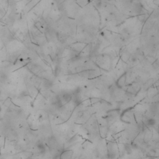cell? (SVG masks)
I'll use <instances>...</instances> for the list:
<instances>
[{
	"instance_id": "8fae6325",
	"label": "cell",
	"mask_w": 159,
	"mask_h": 159,
	"mask_svg": "<svg viewBox=\"0 0 159 159\" xmlns=\"http://www.w3.org/2000/svg\"><path fill=\"white\" fill-rule=\"evenodd\" d=\"M42 85H43L44 88H45V90H48L49 88H51L52 86V83L49 80H47L46 78L45 79H42Z\"/></svg>"
},
{
	"instance_id": "5bb4252c",
	"label": "cell",
	"mask_w": 159,
	"mask_h": 159,
	"mask_svg": "<svg viewBox=\"0 0 159 159\" xmlns=\"http://www.w3.org/2000/svg\"><path fill=\"white\" fill-rule=\"evenodd\" d=\"M155 154H156V150H155V149H150L148 152V155L149 156L154 157L155 155Z\"/></svg>"
},
{
	"instance_id": "7a4b0ae2",
	"label": "cell",
	"mask_w": 159,
	"mask_h": 159,
	"mask_svg": "<svg viewBox=\"0 0 159 159\" xmlns=\"http://www.w3.org/2000/svg\"><path fill=\"white\" fill-rule=\"evenodd\" d=\"M100 74L99 70L96 69H88L84 71L78 73V75L83 78H88V79H93L96 78Z\"/></svg>"
},
{
	"instance_id": "7c38bea8",
	"label": "cell",
	"mask_w": 159,
	"mask_h": 159,
	"mask_svg": "<svg viewBox=\"0 0 159 159\" xmlns=\"http://www.w3.org/2000/svg\"><path fill=\"white\" fill-rule=\"evenodd\" d=\"M145 125L147 126H154L155 124V120L152 117H149L146 119V122H145Z\"/></svg>"
},
{
	"instance_id": "30bf717a",
	"label": "cell",
	"mask_w": 159,
	"mask_h": 159,
	"mask_svg": "<svg viewBox=\"0 0 159 159\" xmlns=\"http://www.w3.org/2000/svg\"><path fill=\"white\" fill-rule=\"evenodd\" d=\"M158 102L154 103L153 104H151L150 107V113H151L152 115L155 116L158 113Z\"/></svg>"
},
{
	"instance_id": "6da1fadb",
	"label": "cell",
	"mask_w": 159,
	"mask_h": 159,
	"mask_svg": "<svg viewBox=\"0 0 159 159\" xmlns=\"http://www.w3.org/2000/svg\"><path fill=\"white\" fill-rule=\"evenodd\" d=\"M95 63L96 65L104 70L110 68L111 65V58L110 56L106 55H101L95 58Z\"/></svg>"
},
{
	"instance_id": "4fadbf2b",
	"label": "cell",
	"mask_w": 159,
	"mask_h": 159,
	"mask_svg": "<svg viewBox=\"0 0 159 159\" xmlns=\"http://www.w3.org/2000/svg\"><path fill=\"white\" fill-rule=\"evenodd\" d=\"M154 83V79H149V80L145 82V84L144 85V90H147L150 88V86Z\"/></svg>"
},
{
	"instance_id": "277c9868",
	"label": "cell",
	"mask_w": 159,
	"mask_h": 159,
	"mask_svg": "<svg viewBox=\"0 0 159 159\" xmlns=\"http://www.w3.org/2000/svg\"><path fill=\"white\" fill-rule=\"evenodd\" d=\"M58 96L61 107L68 104L72 99V95L68 92H62L58 95Z\"/></svg>"
},
{
	"instance_id": "9c48e42d",
	"label": "cell",
	"mask_w": 159,
	"mask_h": 159,
	"mask_svg": "<svg viewBox=\"0 0 159 159\" xmlns=\"http://www.w3.org/2000/svg\"><path fill=\"white\" fill-rule=\"evenodd\" d=\"M73 155V150H67L62 152L60 154V158H63V159H68L72 158V156Z\"/></svg>"
},
{
	"instance_id": "3957f363",
	"label": "cell",
	"mask_w": 159,
	"mask_h": 159,
	"mask_svg": "<svg viewBox=\"0 0 159 159\" xmlns=\"http://www.w3.org/2000/svg\"><path fill=\"white\" fill-rule=\"evenodd\" d=\"M107 154L109 158H115L119 153V150L117 144L113 142H108L107 145Z\"/></svg>"
},
{
	"instance_id": "5b68a950",
	"label": "cell",
	"mask_w": 159,
	"mask_h": 159,
	"mask_svg": "<svg viewBox=\"0 0 159 159\" xmlns=\"http://www.w3.org/2000/svg\"><path fill=\"white\" fill-rule=\"evenodd\" d=\"M126 80H127V73H124L118 78L116 81V85L118 88H123L126 85Z\"/></svg>"
},
{
	"instance_id": "8992f818",
	"label": "cell",
	"mask_w": 159,
	"mask_h": 159,
	"mask_svg": "<svg viewBox=\"0 0 159 159\" xmlns=\"http://www.w3.org/2000/svg\"><path fill=\"white\" fill-rule=\"evenodd\" d=\"M29 68L31 70V72L34 73V74H38V73H40L43 71V68L40 65L38 64H35V63H32L30 65Z\"/></svg>"
},
{
	"instance_id": "ba28073f",
	"label": "cell",
	"mask_w": 159,
	"mask_h": 159,
	"mask_svg": "<svg viewBox=\"0 0 159 159\" xmlns=\"http://www.w3.org/2000/svg\"><path fill=\"white\" fill-rule=\"evenodd\" d=\"M108 132H109V129H108L107 125L99 126V134L102 138H105L108 135Z\"/></svg>"
},
{
	"instance_id": "52a82bcc",
	"label": "cell",
	"mask_w": 159,
	"mask_h": 159,
	"mask_svg": "<svg viewBox=\"0 0 159 159\" xmlns=\"http://www.w3.org/2000/svg\"><path fill=\"white\" fill-rule=\"evenodd\" d=\"M152 136H153L152 131L150 130V129L147 128V130L145 131V132H144V135L143 137L144 143L145 144L149 143V141H150L152 138Z\"/></svg>"
}]
</instances>
